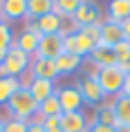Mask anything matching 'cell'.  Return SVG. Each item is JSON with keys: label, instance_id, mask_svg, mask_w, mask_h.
Masks as SVG:
<instances>
[{"label": "cell", "instance_id": "obj_1", "mask_svg": "<svg viewBox=\"0 0 130 132\" xmlns=\"http://www.w3.org/2000/svg\"><path fill=\"white\" fill-rule=\"evenodd\" d=\"M9 111V115L13 119H24V121H32V119L37 117V108H39V104L35 102V97L30 95L28 87L22 85L18 91L11 95V100L7 102V106H4Z\"/></svg>", "mask_w": 130, "mask_h": 132}, {"label": "cell", "instance_id": "obj_2", "mask_svg": "<svg viewBox=\"0 0 130 132\" xmlns=\"http://www.w3.org/2000/svg\"><path fill=\"white\" fill-rule=\"evenodd\" d=\"M98 82H100L102 91H104L106 100H113V97L121 95L124 89V80H126V71H124L119 65H108V67H98L93 69Z\"/></svg>", "mask_w": 130, "mask_h": 132}, {"label": "cell", "instance_id": "obj_3", "mask_svg": "<svg viewBox=\"0 0 130 132\" xmlns=\"http://www.w3.org/2000/svg\"><path fill=\"white\" fill-rule=\"evenodd\" d=\"M28 67H30V56L24 54L22 50H18L15 46H11L7 50V56H4L2 65H0V78L2 76H11V78L22 80L28 74Z\"/></svg>", "mask_w": 130, "mask_h": 132}, {"label": "cell", "instance_id": "obj_4", "mask_svg": "<svg viewBox=\"0 0 130 132\" xmlns=\"http://www.w3.org/2000/svg\"><path fill=\"white\" fill-rule=\"evenodd\" d=\"M76 87H78L80 95L85 100V106L89 104V106L95 108V106H100V104L106 102V95H104V91H102V87H100V82H98L93 71H87L83 78L76 82Z\"/></svg>", "mask_w": 130, "mask_h": 132}, {"label": "cell", "instance_id": "obj_5", "mask_svg": "<svg viewBox=\"0 0 130 132\" xmlns=\"http://www.w3.org/2000/svg\"><path fill=\"white\" fill-rule=\"evenodd\" d=\"M39 39H41V32H39V28H37L35 20H24V28L15 35L13 46L32 59L35 52H37V48H39Z\"/></svg>", "mask_w": 130, "mask_h": 132}, {"label": "cell", "instance_id": "obj_6", "mask_svg": "<svg viewBox=\"0 0 130 132\" xmlns=\"http://www.w3.org/2000/svg\"><path fill=\"white\" fill-rule=\"evenodd\" d=\"M74 20H76V24H78V28L102 24V20H104L102 7L98 4V0H85V2L78 7V11L74 13Z\"/></svg>", "mask_w": 130, "mask_h": 132}, {"label": "cell", "instance_id": "obj_7", "mask_svg": "<svg viewBox=\"0 0 130 132\" xmlns=\"http://www.w3.org/2000/svg\"><path fill=\"white\" fill-rule=\"evenodd\" d=\"M56 97H59V104H61L63 113H76V111L85 108V100H83V95H80L76 85L56 87Z\"/></svg>", "mask_w": 130, "mask_h": 132}, {"label": "cell", "instance_id": "obj_8", "mask_svg": "<svg viewBox=\"0 0 130 132\" xmlns=\"http://www.w3.org/2000/svg\"><path fill=\"white\" fill-rule=\"evenodd\" d=\"M95 43L89 39V37H85L83 32H74V35H67L63 37V52H69V54H76V56L80 59H87L91 52H93Z\"/></svg>", "mask_w": 130, "mask_h": 132}, {"label": "cell", "instance_id": "obj_9", "mask_svg": "<svg viewBox=\"0 0 130 132\" xmlns=\"http://www.w3.org/2000/svg\"><path fill=\"white\" fill-rule=\"evenodd\" d=\"M28 74L32 78H43V80H52V82H56L61 78V74L56 69V61H52V59H37V56L30 59Z\"/></svg>", "mask_w": 130, "mask_h": 132}, {"label": "cell", "instance_id": "obj_10", "mask_svg": "<svg viewBox=\"0 0 130 132\" xmlns=\"http://www.w3.org/2000/svg\"><path fill=\"white\" fill-rule=\"evenodd\" d=\"M2 22H18L28 18V0H0Z\"/></svg>", "mask_w": 130, "mask_h": 132}, {"label": "cell", "instance_id": "obj_11", "mask_svg": "<svg viewBox=\"0 0 130 132\" xmlns=\"http://www.w3.org/2000/svg\"><path fill=\"white\" fill-rule=\"evenodd\" d=\"M24 87H28L30 95L35 97L37 104H41L43 100H48L50 95H54V93H56V82H52V80H43V78H32L30 74H28V78H26Z\"/></svg>", "mask_w": 130, "mask_h": 132}, {"label": "cell", "instance_id": "obj_12", "mask_svg": "<svg viewBox=\"0 0 130 132\" xmlns=\"http://www.w3.org/2000/svg\"><path fill=\"white\" fill-rule=\"evenodd\" d=\"M63 52V37L61 35H43L39 39V48H37L35 56L37 59H52L56 61V56Z\"/></svg>", "mask_w": 130, "mask_h": 132}, {"label": "cell", "instance_id": "obj_13", "mask_svg": "<svg viewBox=\"0 0 130 132\" xmlns=\"http://www.w3.org/2000/svg\"><path fill=\"white\" fill-rule=\"evenodd\" d=\"M119 41H124V28H121V22L115 20H108L104 18L100 24V43L104 46H117Z\"/></svg>", "mask_w": 130, "mask_h": 132}, {"label": "cell", "instance_id": "obj_14", "mask_svg": "<svg viewBox=\"0 0 130 132\" xmlns=\"http://www.w3.org/2000/svg\"><path fill=\"white\" fill-rule=\"evenodd\" d=\"M89 117L85 115V111H76V113H63L61 115V128L63 132H85L89 130Z\"/></svg>", "mask_w": 130, "mask_h": 132}, {"label": "cell", "instance_id": "obj_15", "mask_svg": "<svg viewBox=\"0 0 130 132\" xmlns=\"http://www.w3.org/2000/svg\"><path fill=\"white\" fill-rule=\"evenodd\" d=\"M87 61H89L93 67H108V65H117V59H115V52H113L111 46H104V43H98L93 48V52L87 56Z\"/></svg>", "mask_w": 130, "mask_h": 132}, {"label": "cell", "instance_id": "obj_16", "mask_svg": "<svg viewBox=\"0 0 130 132\" xmlns=\"http://www.w3.org/2000/svg\"><path fill=\"white\" fill-rule=\"evenodd\" d=\"M83 63H85V59L76 56V54H69V52H61L56 56V69H59V74H61V76L76 74V71L83 67Z\"/></svg>", "mask_w": 130, "mask_h": 132}, {"label": "cell", "instance_id": "obj_17", "mask_svg": "<svg viewBox=\"0 0 130 132\" xmlns=\"http://www.w3.org/2000/svg\"><path fill=\"white\" fill-rule=\"evenodd\" d=\"M91 123H102V126H113V128H117V115H115V106H113V102H104L100 104V106L93 108V121Z\"/></svg>", "mask_w": 130, "mask_h": 132}, {"label": "cell", "instance_id": "obj_18", "mask_svg": "<svg viewBox=\"0 0 130 132\" xmlns=\"http://www.w3.org/2000/svg\"><path fill=\"white\" fill-rule=\"evenodd\" d=\"M35 24H37V28H39L41 37L43 35H59V30H61V15L52 11V13L35 20Z\"/></svg>", "mask_w": 130, "mask_h": 132}, {"label": "cell", "instance_id": "obj_19", "mask_svg": "<svg viewBox=\"0 0 130 132\" xmlns=\"http://www.w3.org/2000/svg\"><path fill=\"white\" fill-rule=\"evenodd\" d=\"M106 18L108 20H115V22L128 20L130 18V0H108Z\"/></svg>", "mask_w": 130, "mask_h": 132}, {"label": "cell", "instance_id": "obj_20", "mask_svg": "<svg viewBox=\"0 0 130 132\" xmlns=\"http://www.w3.org/2000/svg\"><path fill=\"white\" fill-rule=\"evenodd\" d=\"M59 115H63V111H61V104H59L56 93H54V95H50L48 100H43L39 104L35 119H37V121H41V119H46V117H59Z\"/></svg>", "mask_w": 130, "mask_h": 132}, {"label": "cell", "instance_id": "obj_21", "mask_svg": "<svg viewBox=\"0 0 130 132\" xmlns=\"http://www.w3.org/2000/svg\"><path fill=\"white\" fill-rule=\"evenodd\" d=\"M111 102H113V106H115L117 123L119 126H130V97L117 95V97H113Z\"/></svg>", "mask_w": 130, "mask_h": 132}, {"label": "cell", "instance_id": "obj_22", "mask_svg": "<svg viewBox=\"0 0 130 132\" xmlns=\"http://www.w3.org/2000/svg\"><path fill=\"white\" fill-rule=\"evenodd\" d=\"M52 11H54V0H28V18L26 20H39Z\"/></svg>", "mask_w": 130, "mask_h": 132}, {"label": "cell", "instance_id": "obj_23", "mask_svg": "<svg viewBox=\"0 0 130 132\" xmlns=\"http://www.w3.org/2000/svg\"><path fill=\"white\" fill-rule=\"evenodd\" d=\"M20 87H22V80L11 78V76H2V78H0V106H7L11 95H13Z\"/></svg>", "mask_w": 130, "mask_h": 132}, {"label": "cell", "instance_id": "obj_24", "mask_svg": "<svg viewBox=\"0 0 130 132\" xmlns=\"http://www.w3.org/2000/svg\"><path fill=\"white\" fill-rule=\"evenodd\" d=\"M83 2L85 0H54V13H59L61 18H65V15H74Z\"/></svg>", "mask_w": 130, "mask_h": 132}, {"label": "cell", "instance_id": "obj_25", "mask_svg": "<svg viewBox=\"0 0 130 132\" xmlns=\"http://www.w3.org/2000/svg\"><path fill=\"white\" fill-rule=\"evenodd\" d=\"M15 41V32L9 22H0V50H9Z\"/></svg>", "mask_w": 130, "mask_h": 132}, {"label": "cell", "instance_id": "obj_26", "mask_svg": "<svg viewBox=\"0 0 130 132\" xmlns=\"http://www.w3.org/2000/svg\"><path fill=\"white\" fill-rule=\"evenodd\" d=\"M78 24H76L74 15H65L61 18V30H59V35L61 37H67V35H74V32H78Z\"/></svg>", "mask_w": 130, "mask_h": 132}, {"label": "cell", "instance_id": "obj_27", "mask_svg": "<svg viewBox=\"0 0 130 132\" xmlns=\"http://www.w3.org/2000/svg\"><path fill=\"white\" fill-rule=\"evenodd\" d=\"M113 52H115V59H117V65L126 63L130 59V41H119L117 46H113Z\"/></svg>", "mask_w": 130, "mask_h": 132}, {"label": "cell", "instance_id": "obj_28", "mask_svg": "<svg viewBox=\"0 0 130 132\" xmlns=\"http://www.w3.org/2000/svg\"><path fill=\"white\" fill-rule=\"evenodd\" d=\"M26 130H28V121L9 117L7 121H4V130L2 132H26Z\"/></svg>", "mask_w": 130, "mask_h": 132}, {"label": "cell", "instance_id": "obj_29", "mask_svg": "<svg viewBox=\"0 0 130 132\" xmlns=\"http://www.w3.org/2000/svg\"><path fill=\"white\" fill-rule=\"evenodd\" d=\"M41 123H43V128H46V132H63L61 115H59V117H46V119H41Z\"/></svg>", "mask_w": 130, "mask_h": 132}, {"label": "cell", "instance_id": "obj_30", "mask_svg": "<svg viewBox=\"0 0 130 132\" xmlns=\"http://www.w3.org/2000/svg\"><path fill=\"white\" fill-rule=\"evenodd\" d=\"M80 32H83L85 37H89L95 46L100 43V24H95V26H85V28H80Z\"/></svg>", "mask_w": 130, "mask_h": 132}, {"label": "cell", "instance_id": "obj_31", "mask_svg": "<svg viewBox=\"0 0 130 132\" xmlns=\"http://www.w3.org/2000/svg\"><path fill=\"white\" fill-rule=\"evenodd\" d=\"M89 132H117V128H113V126H102V123H91Z\"/></svg>", "mask_w": 130, "mask_h": 132}, {"label": "cell", "instance_id": "obj_32", "mask_svg": "<svg viewBox=\"0 0 130 132\" xmlns=\"http://www.w3.org/2000/svg\"><path fill=\"white\" fill-rule=\"evenodd\" d=\"M26 132H46V128H43L41 121L32 119V121H28V130H26Z\"/></svg>", "mask_w": 130, "mask_h": 132}, {"label": "cell", "instance_id": "obj_33", "mask_svg": "<svg viewBox=\"0 0 130 132\" xmlns=\"http://www.w3.org/2000/svg\"><path fill=\"white\" fill-rule=\"evenodd\" d=\"M121 28H124V39L130 41V18L121 22Z\"/></svg>", "mask_w": 130, "mask_h": 132}, {"label": "cell", "instance_id": "obj_34", "mask_svg": "<svg viewBox=\"0 0 130 132\" xmlns=\"http://www.w3.org/2000/svg\"><path fill=\"white\" fill-rule=\"evenodd\" d=\"M121 95L130 97V74H126V80H124V89H121Z\"/></svg>", "mask_w": 130, "mask_h": 132}, {"label": "cell", "instance_id": "obj_35", "mask_svg": "<svg viewBox=\"0 0 130 132\" xmlns=\"http://www.w3.org/2000/svg\"><path fill=\"white\" fill-rule=\"evenodd\" d=\"M119 67H121L124 71H126V74H130V59H128L126 63H121V65H119Z\"/></svg>", "mask_w": 130, "mask_h": 132}, {"label": "cell", "instance_id": "obj_36", "mask_svg": "<svg viewBox=\"0 0 130 132\" xmlns=\"http://www.w3.org/2000/svg\"><path fill=\"white\" fill-rule=\"evenodd\" d=\"M117 132H130V126H117Z\"/></svg>", "mask_w": 130, "mask_h": 132}, {"label": "cell", "instance_id": "obj_37", "mask_svg": "<svg viewBox=\"0 0 130 132\" xmlns=\"http://www.w3.org/2000/svg\"><path fill=\"white\" fill-rule=\"evenodd\" d=\"M4 121H7V119H4V117H2V115H0V132H2V130H4Z\"/></svg>", "mask_w": 130, "mask_h": 132}, {"label": "cell", "instance_id": "obj_38", "mask_svg": "<svg viewBox=\"0 0 130 132\" xmlns=\"http://www.w3.org/2000/svg\"><path fill=\"white\" fill-rule=\"evenodd\" d=\"M4 56H7V50H0V65H2V61H4Z\"/></svg>", "mask_w": 130, "mask_h": 132}, {"label": "cell", "instance_id": "obj_39", "mask_svg": "<svg viewBox=\"0 0 130 132\" xmlns=\"http://www.w3.org/2000/svg\"><path fill=\"white\" fill-rule=\"evenodd\" d=\"M0 22H2V18H0Z\"/></svg>", "mask_w": 130, "mask_h": 132}, {"label": "cell", "instance_id": "obj_40", "mask_svg": "<svg viewBox=\"0 0 130 132\" xmlns=\"http://www.w3.org/2000/svg\"><path fill=\"white\" fill-rule=\"evenodd\" d=\"M85 132H89V130H85Z\"/></svg>", "mask_w": 130, "mask_h": 132}]
</instances>
